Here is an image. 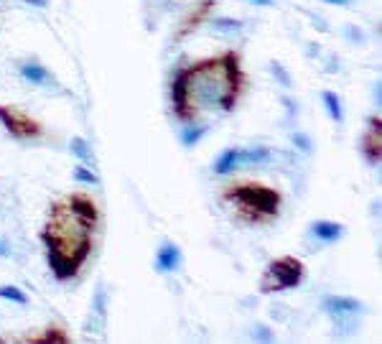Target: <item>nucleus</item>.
Segmentation results:
<instances>
[{"label":"nucleus","instance_id":"1","mask_svg":"<svg viewBox=\"0 0 382 344\" xmlns=\"http://www.w3.org/2000/svg\"><path fill=\"white\" fill-rule=\"evenodd\" d=\"M247 90L243 54L227 49L206 59L191 61L171 75L169 97L178 123L191 125L201 113H232Z\"/></svg>","mask_w":382,"mask_h":344},{"label":"nucleus","instance_id":"2","mask_svg":"<svg viewBox=\"0 0 382 344\" xmlns=\"http://www.w3.org/2000/svg\"><path fill=\"white\" fill-rule=\"evenodd\" d=\"M97 227H100V207L95 196L87 191L64 194L49 207L41 242L49 270L56 281L66 283L79 278L95 247Z\"/></svg>","mask_w":382,"mask_h":344},{"label":"nucleus","instance_id":"3","mask_svg":"<svg viewBox=\"0 0 382 344\" xmlns=\"http://www.w3.org/2000/svg\"><path fill=\"white\" fill-rule=\"evenodd\" d=\"M222 199L247 225H268L283 210V194L263 181H232L222 189Z\"/></svg>","mask_w":382,"mask_h":344},{"label":"nucleus","instance_id":"4","mask_svg":"<svg viewBox=\"0 0 382 344\" xmlns=\"http://www.w3.org/2000/svg\"><path fill=\"white\" fill-rule=\"evenodd\" d=\"M303 281H306V265H303L301 258H296V255H280V258H273V260L265 265L263 276H260V291L283 293V291H291V288H298Z\"/></svg>","mask_w":382,"mask_h":344},{"label":"nucleus","instance_id":"5","mask_svg":"<svg viewBox=\"0 0 382 344\" xmlns=\"http://www.w3.org/2000/svg\"><path fill=\"white\" fill-rule=\"evenodd\" d=\"M0 125L6 127L15 141H33V138L44 135L41 120L15 105H0Z\"/></svg>","mask_w":382,"mask_h":344},{"label":"nucleus","instance_id":"6","mask_svg":"<svg viewBox=\"0 0 382 344\" xmlns=\"http://www.w3.org/2000/svg\"><path fill=\"white\" fill-rule=\"evenodd\" d=\"M270 158V148L265 146H257V148H224L220 156L214 158L212 171L217 176H229L235 173L240 166H252V164H265Z\"/></svg>","mask_w":382,"mask_h":344},{"label":"nucleus","instance_id":"7","mask_svg":"<svg viewBox=\"0 0 382 344\" xmlns=\"http://www.w3.org/2000/svg\"><path fill=\"white\" fill-rule=\"evenodd\" d=\"M360 150L369 166H380L382 161V118L380 115H372V118L367 120V127H365L362 141H360Z\"/></svg>","mask_w":382,"mask_h":344},{"label":"nucleus","instance_id":"8","mask_svg":"<svg viewBox=\"0 0 382 344\" xmlns=\"http://www.w3.org/2000/svg\"><path fill=\"white\" fill-rule=\"evenodd\" d=\"M323 311L337 322H346V319H357L365 311V306L357 299H349V296H326L323 299Z\"/></svg>","mask_w":382,"mask_h":344},{"label":"nucleus","instance_id":"9","mask_svg":"<svg viewBox=\"0 0 382 344\" xmlns=\"http://www.w3.org/2000/svg\"><path fill=\"white\" fill-rule=\"evenodd\" d=\"M214 8H217V0H199L197 6L191 8L189 13H186V18L181 21V26H178V33L176 38H186L189 33H194V31H199V26L204 21H209V15L214 13Z\"/></svg>","mask_w":382,"mask_h":344},{"label":"nucleus","instance_id":"10","mask_svg":"<svg viewBox=\"0 0 382 344\" xmlns=\"http://www.w3.org/2000/svg\"><path fill=\"white\" fill-rule=\"evenodd\" d=\"M181 263H184V253H181V247L176 242H163L158 247V253H155V270L158 273H178L181 270Z\"/></svg>","mask_w":382,"mask_h":344},{"label":"nucleus","instance_id":"11","mask_svg":"<svg viewBox=\"0 0 382 344\" xmlns=\"http://www.w3.org/2000/svg\"><path fill=\"white\" fill-rule=\"evenodd\" d=\"M18 72H21L23 79L29 84H33V87H54V84H56L54 75L41 61H23L21 67H18Z\"/></svg>","mask_w":382,"mask_h":344},{"label":"nucleus","instance_id":"12","mask_svg":"<svg viewBox=\"0 0 382 344\" xmlns=\"http://www.w3.org/2000/svg\"><path fill=\"white\" fill-rule=\"evenodd\" d=\"M309 232L319 240V242H326V245H329V242L342 240V235H344V225L329 222V219H319V222H314V225L309 227Z\"/></svg>","mask_w":382,"mask_h":344},{"label":"nucleus","instance_id":"13","mask_svg":"<svg viewBox=\"0 0 382 344\" xmlns=\"http://www.w3.org/2000/svg\"><path fill=\"white\" fill-rule=\"evenodd\" d=\"M21 342H54V344H69L72 337H69V331L59 324H52V327H46L41 334H33V337H23Z\"/></svg>","mask_w":382,"mask_h":344},{"label":"nucleus","instance_id":"14","mask_svg":"<svg viewBox=\"0 0 382 344\" xmlns=\"http://www.w3.org/2000/svg\"><path fill=\"white\" fill-rule=\"evenodd\" d=\"M321 102H323L326 113H329V118L334 120V123H342V120H344V105H342V100H339L337 92L323 90L321 92Z\"/></svg>","mask_w":382,"mask_h":344},{"label":"nucleus","instance_id":"15","mask_svg":"<svg viewBox=\"0 0 382 344\" xmlns=\"http://www.w3.org/2000/svg\"><path fill=\"white\" fill-rule=\"evenodd\" d=\"M69 150H72V156H77L82 161V164H92V158H95V153H92V148H89V143L84 141V138H72V143H69Z\"/></svg>","mask_w":382,"mask_h":344},{"label":"nucleus","instance_id":"16","mask_svg":"<svg viewBox=\"0 0 382 344\" xmlns=\"http://www.w3.org/2000/svg\"><path fill=\"white\" fill-rule=\"evenodd\" d=\"M206 133V125H197V123H191V125H186V130L181 133V143H184L186 148H191L194 143H199V138Z\"/></svg>","mask_w":382,"mask_h":344},{"label":"nucleus","instance_id":"17","mask_svg":"<svg viewBox=\"0 0 382 344\" xmlns=\"http://www.w3.org/2000/svg\"><path fill=\"white\" fill-rule=\"evenodd\" d=\"M0 299L6 301H13V304H29V299H26V293L18 288V286H0Z\"/></svg>","mask_w":382,"mask_h":344},{"label":"nucleus","instance_id":"18","mask_svg":"<svg viewBox=\"0 0 382 344\" xmlns=\"http://www.w3.org/2000/svg\"><path fill=\"white\" fill-rule=\"evenodd\" d=\"M214 29L220 31V33H237V31L243 29V21H235V18H214Z\"/></svg>","mask_w":382,"mask_h":344},{"label":"nucleus","instance_id":"19","mask_svg":"<svg viewBox=\"0 0 382 344\" xmlns=\"http://www.w3.org/2000/svg\"><path fill=\"white\" fill-rule=\"evenodd\" d=\"M72 173H74V179H77V181H84V184H97V181H100V179H97V173L89 171L87 166H77V169H74Z\"/></svg>","mask_w":382,"mask_h":344},{"label":"nucleus","instance_id":"20","mask_svg":"<svg viewBox=\"0 0 382 344\" xmlns=\"http://www.w3.org/2000/svg\"><path fill=\"white\" fill-rule=\"evenodd\" d=\"M293 146H298V148H301L303 153H309V150H311V141H309V135H303V133H293Z\"/></svg>","mask_w":382,"mask_h":344},{"label":"nucleus","instance_id":"21","mask_svg":"<svg viewBox=\"0 0 382 344\" xmlns=\"http://www.w3.org/2000/svg\"><path fill=\"white\" fill-rule=\"evenodd\" d=\"M270 67H273V72H278L280 84H283V87H291V79H288V75L283 72V67H280V64H270Z\"/></svg>","mask_w":382,"mask_h":344},{"label":"nucleus","instance_id":"22","mask_svg":"<svg viewBox=\"0 0 382 344\" xmlns=\"http://www.w3.org/2000/svg\"><path fill=\"white\" fill-rule=\"evenodd\" d=\"M321 3H326V6H352L354 0H321Z\"/></svg>","mask_w":382,"mask_h":344},{"label":"nucleus","instance_id":"23","mask_svg":"<svg viewBox=\"0 0 382 344\" xmlns=\"http://www.w3.org/2000/svg\"><path fill=\"white\" fill-rule=\"evenodd\" d=\"M247 3H252V6H263V8L273 6V0H247Z\"/></svg>","mask_w":382,"mask_h":344},{"label":"nucleus","instance_id":"24","mask_svg":"<svg viewBox=\"0 0 382 344\" xmlns=\"http://www.w3.org/2000/svg\"><path fill=\"white\" fill-rule=\"evenodd\" d=\"M29 6H46V0H26Z\"/></svg>","mask_w":382,"mask_h":344}]
</instances>
